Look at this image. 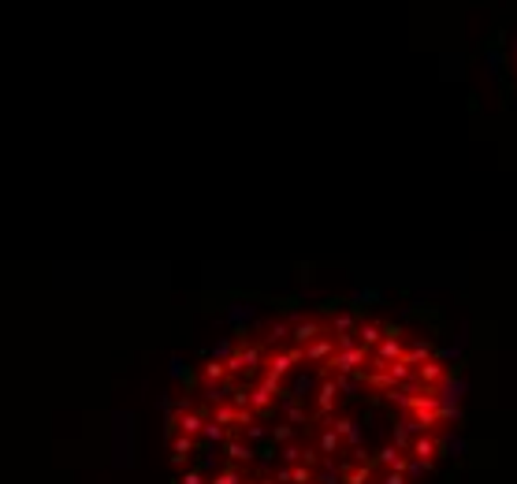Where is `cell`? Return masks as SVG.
Listing matches in <instances>:
<instances>
[{"mask_svg":"<svg viewBox=\"0 0 517 484\" xmlns=\"http://www.w3.org/2000/svg\"><path fill=\"white\" fill-rule=\"evenodd\" d=\"M190 447H194V436H172V462L179 466V462H186V454H190Z\"/></svg>","mask_w":517,"mask_h":484,"instance_id":"ba28073f","label":"cell"},{"mask_svg":"<svg viewBox=\"0 0 517 484\" xmlns=\"http://www.w3.org/2000/svg\"><path fill=\"white\" fill-rule=\"evenodd\" d=\"M335 436H343V440L357 443V424H354L350 418H339V421H335Z\"/></svg>","mask_w":517,"mask_h":484,"instance_id":"8fae6325","label":"cell"},{"mask_svg":"<svg viewBox=\"0 0 517 484\" xmlns=\"http://www.w3.org/2000/svg\"><path fill=\"white\" fill-rule=\"evenodd\" d=\"M227 458H231V462H250V458H253V451L246 447V443L231 440V443H227Z\"/></svg>","mask_w":517,"mask_h":484,"instance_id":"30bf717a","label":"cell"},{"mask_svg":"<svg viewBox=\"0 0 517 484\" xmlns=\"http://www.w3.org/2000/svg\"><path fill=\"white\" fill-rule=\"evenodd\" d=\"M242 484H261V481H242Z\"/></svg>","mask_w":517,"mask_h":484,"instance_id":"ffe728a7","label":"cell"},{"mask_svg":"<svg viewBox=\"0 0 517 484\" xmlns=\"http://www.w3.org/2000/svg\"><path fill=\"white\" fill-rule=\"evenodd\" d=\"M175 424H179V432L183 436H201V429H205V418L197 410H190V406H183V413L175 418Z\"/></svg>","mask_w":517,"mask_h":484,"instance_id":"277c9868","label":"cell"},{"mask_svg":"<svg viewBox=\"0 0 517 484\" xmlns=\"http://www.w3.org/2000/svg\"><path fill=\"white\" fill-rule=\"evenodd\" d=\"M205 440H212V443H220L224 436H227V429H220V424H212V421H205Z\"/></svg>","mask_w":517,"mask_h":484,"instance_id":"4fadbf2b","label":"cell"},{"mask_svg":"<svg viewBox=\"0 0 517 484\" xmlns=\"http://www.w3.org/2000/svg\"><path fill=\"white\" fill-rule=\"evenodd\" d=\"M272 436H275V440H291V424H280V429H275Z\"/></svg>","mask_w":517,"mask_h":484,"instance_id":"d6986e66","label":"cell"},{"mask_svg":"<svg viewBox=\"0 0 517 484\" xmlns=\"http://www.w3.org/2000/svg\"><path fill=\"white\" fill-rule=\"evenodd\" d=\"M309 481H313L309 466H291V484H309Z\"/></svg>","mask_w":517,"mask_h":484,"instance_id":"7c38bea8","label":"cell"},{"mask_svg":"<svg viewBox=\"0 0 517 484\" xmlns=\"http://www.w3.org/2000/svg\"><path fill=\"white\" fill-rule=\"evenodd\" d=\"M439 451H443V440H435V436H417L410 443V454H417V462H428V466Z\"/></svg>","mask_w":517,"mask_h":484,"instance_id":"7a4b0ae2","label":"cell"},{"mask_svg":"<svg viewBox=\"0 0 517 484\" xmlns=\"http://www.w3.org/2000/svg\"><path fill=\"white\" fill-rule=\"evenodd\" d=\"M369 466H365V462H361V466H346L343 469V484H369Z\"/></svg>","mask_w":517,"mask_h":484,"instance_id":"9c48e42d","label":"cell"},{"mask_svg":"<svg viewBox=\"0 0 517 484\" xmlns=\"http://www.w3.org/2000/svg\"><path fill=\"white\" fill-rule=\"evenodd\" d=\"M383 484H406V473H387Z\"/></svg>","mask_w":517,"mask_h":484,"instance_id":"ac0fdd59","label":"cell"},{"mask_svg":"<svg viewBox=\"0 0 517 484\" xmlns=\"http://www.w3.org/2000/svg\"><path fill=\"white\" fill-rule=\"evenodd\" d=\"M335 447H339V436H335V429H327L324 436H320V451H327V454H332Z\"/></svg>","mask_w":517,"mask_h":484,"instance_id":"9a60e30c","label":"cell"},{"mask_svg":"<svg viewBox=\"0 0 517 484\" xmlns=\"http://www.w3.org/2000/svg\"><path fill=\"white\" fill-rule=\"evenodd\" d=\"M201 380H205V384H220V380H227V365H224V358H208V361L201 365Z\"/></svg>","mask_w":517,"mask_h":484,"instance_id":"8992f818","label":"cell"},{"mask_svg":"<svg viewBox=\"0 0 517 484\" xmlns=\"http://www.w3.org/2000/svg\"><path fill=\"white\" fill-rule=\"evenodd\" d=\"M335 399H339V380H324L320 388H316V413L327 418V413L335 410Z\"/></svg>","mask_w":517,"mask_h":484,"instance_id":"6da1fadb","label":"cell"},{"mask_svg":"<svg viewBox=\"0 0 517 484\" xmlns=\"http://www.w3.org/2000/svg\"><path fill=\"white\" fill-rule=\"evenodd\" d=\"M380 339H383V324H376V321L357 324V343H361V347H376Z\"/></svg>","mask_w":517,"mask_h":484,"instance_id":"5b68a950","label":"cell"},{"mask_svg":"<svg viewBox=\"0 0 517 484\" xmlns=\"http://www.w3.org/2000/svg\"><path fill=\"white\" fill-rule=\"evenodd\" d=\"M212 424H220V429H235L238 424V406H231V402H220L212 413Z\"/></svg>","mask_w":517,"mask_h":484,"instance_id":"52a82bcc","label":"cell"},{"mask_svg":"<svg viewBox=\"0 0 517 484\" xmlns=\"http://www.w3.org/2000/svg\"><path fill=\"white\" fill-rule=\"evenodd\" d=\"M283 458L294 466V462H302V451H298V447H287V451H283Z\"/></svg>","mask_w":517,"mask_h":484,"instance_id":"2e32d148","label":"cell"},{"mask_svg":"<svg viewBox=\"0 0 517 484\" xmlns=\"http://www.w3.org/2000/svg\"><path fill=\"white\" fill-rule=\"evenodd\" d=\"M183 484H201V469H190V473L183 477Z\"/></svg>","mask_w":517,"mask_h":484,"instance_id":"e0dca14e","label":"cell"},{"mask_svg":"<svg viewBox=\"0 0 517 484\" xmlns=\"http://www.w3.org/2000/svg\"><path fill=\"white\" fill-rule=\"evenodd\" d=\"M320 332H324L320 321H313V317L309 321H298L294 328H291V343H294V347H305V343H313Z\"/></svg>","mask_w":517,"mask_h":484,"instance_id":"3957f363","label":"cell"},{"mask_svg":"<svg viewBox=\"0 0 517 484\" xmlns=\"http://www.w3.org/2000/svg\"><path fill=\"white\" fill-rule=\"evenodd\" d=\"M212 484H242V477H238V469L231 466V469L216 473V477H212Z\"/></svg>","mask_w":517,"mask_h":484,"instance_id":"5bb4252c","label":"cell"}]
</instances>
